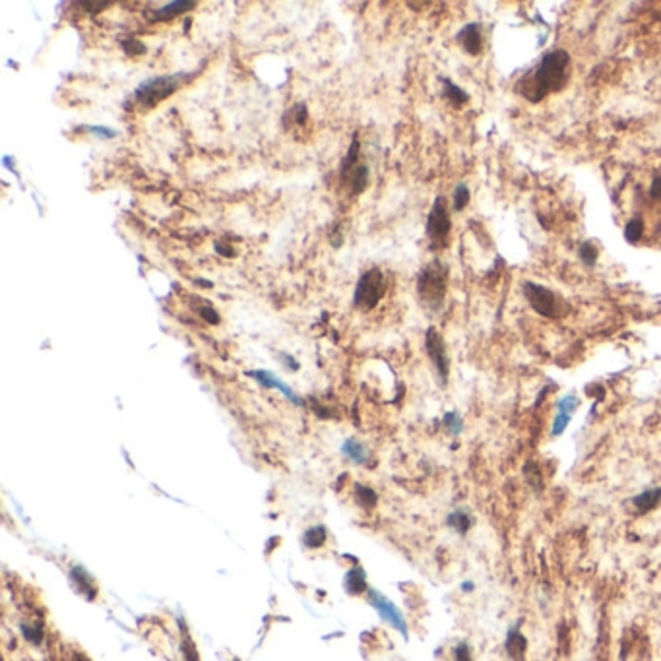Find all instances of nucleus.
<instances>
[{
    "instance_id": "f257e3e1",
    "label": "nucleus",
    "mask_w": 661,
    "mask_h": 661,
    "mask_svg": "<svg viewBox=\"0 0 661 661\" xmlns=\"http://www.w3.org/2000/svg\"><path fill=\"white\" fill-rule=\"evenodd\" d=\"M571 54L556 49L543 54L534 70H530L516 82V91L530 103H539L553 91H561L568 82Z\"/></svg>"
},
{
    "instance_id": "f03ea898",
    "label": "nucleus",
    "mask_w": 661,
    "mask_h": 661,
    "mask_svg": "<svg viewBox=\"0 0 661 661\" xmlns=\"http://www.w3.org/2000/svg\"><path fill=\"white\" fill-rule=\"evenodd\" d=\"M446 281H448V268L440 260L428 262L419 271L417 293L431 310H438L443 307L444 295H446Z\"/></svg>"
},
{
    "instance_id": "7ed1b4c3",
    "label": "nucleus",
    "mask_w": 661,
    "mask_h": 661,
    "mask_svg": "<svg viewBox=\"0 0 661 661\" xmlns=\"http://www.w3.org/2000/svg\"><path fill=\"white\" fill-rule=\"evenodd\" d=\"M196 74H185V72H179V74L173 76H158V78H151L148 82H144L138 86V90H136V103L142 107H153L161 103L163 99H167L169 95H173L175 91L182 88L185 83L190 82Z\"/></svg>"
},
{
    "instance_id": "20e7f679",
    "label": "nucleus",
    "mask_w": 661,
    "mask_h": 661,
    "mask_svg": "<svg viewBox=\"0 0 661 661\" xmlns=\"http://www.w3.org/2000/svg\"><path fill=\"white\" fill-rule=\"evenodd\" d=\"M522 287H524L522 289L524 297H526L530 307L534 308L537 315L545 316V318H561V316L566 315L568 308L564 307L563 300L558 299L551 289L532 283V281H526Z\"/></svg>"
},
{
    "instance_id": "39448f33",
    "label": "nucleus",
    "mask_w": 661,
    "mask_h": 661,
    "mask_svg": "<svg viewBox=\"0 0 661 661\" xmlns=\"http://www.w3.org/2000/svg\"><path fill=\"white\" fill-rule=\"evenodd\" d=\"M452 221L448 208H446V200L444 196H438L431 208L427 219V237L431 240V248L433 250H440L448 245V237H450Z\"/></svg>"
},
{
    "instance_id": "423d86ee",
    "label": "nucleus",
    "mask_w": 661,
    "mask_h": 661,
    "mask_svg": "<svg viewBox=\"0 0 661 661\" xmlns=\"http://www.w3.org/2000/svg\"><path fill=\"white\" fill-rule=\"evenodd\" d=\"M386 281L384 274L378 268H370L361 276L357 289H355V307L373 308L378 305V300L382 299Z\"/></svg>"
},
{
    "instance_id": "0eeeda50",
    "label": "nucleus",
    "mask_w": 661,
    "mask_h": 661,
    "mask_svg": "<svg viewBox=\"0 0 661 661\" xmlns=\"http://www.w3.org/2000/svg\"><path fill=\"white\" fill-rule=\"evenodd\" d=\"M425 347H427V353L435 365L436 373L440 376V382L446 384L448 375H450V361L446 355V347H444L443 336L436 332V328H428L427 336H425Z\"/></svg>"
},
{
    "instance_id": "6e6552de",
    "label": "nucleus",
    "mask_w": 661,
    "mask_h": 661,
    "mask_svg": "<svg viewBox=\"0 0 661 661\" xmlns=\"http://www.w3.org/2000/svg\"><path fill=\"white\" fill-rule=\"evenodd\" d=\"M460 41V45L464 47V51L467 54H479L483 51V37H481V30L477 23H467L464 30H460L456 35Z\"/></svg>"
},
{
    "instance_id": "1a4fd4ad",
    "label": "nucleus",
    "mask_w": 661,
    "mask_h": 661,
    "mask_svg": "<svg viewBox=\"0 0 661 661\" xmlns=\"http://www.w3.org/2000/svg\"><path fill=\"white\" fill-rule=\"evenodd\" d=\"M196 2H169L165 6L156 8V10H146V16L151 22H163V20H171L175 16L187 12L190 8H194Z\"/></svg>"
},
{
    "instance_id": "9d476101",
    "label": "nucleus",
    "mask_w": 661,
    "mask_h": 661,
    "mask_svg": "<svg viewBox=\"0 0 661 661\" xmlns=\"http://www.w3.org/2000/svg\"><path fill=\"white\" fill-rule=\"evenodd\" d=\"M370 601L375 603V607L380 611V615H382L386 621H390V623L394 624L396 628H399V631L406 632V623H404V619H402V615L398 613V609L394 607L390 601L384 599L382 595H378L376 592H373V595H370Z\"/></svg>"
},
{
    "instance_id": "9b49d317",
    "label": "nucleus",
    "mask_w": 661,
    "mask_h": 661,
    "mask_svg": "<svg viewBox=\"0 0 661 661\" xmlns=\"http://www.w3.org/2000/svg\"><path fill=\"white\" fill-rule=\"evenodd\" d=\"M526 648H527L526 636H524L518 628H510L508 634H506V642H504V650H506V654L510 655V660L524 661Z\"/></svg>"
},
{
    "instance_id": "f8f14e48",
    "label": "nucleus",
    "mask_w": 661,
    "mask_h": 661,
    "mask_svg": "<svg viewBox=\"0 0 661 661\" xmlns=\"http://www.w3.org/2000/svg\"><path fill=\"white\" fill-rule=\"evenodd\" d=\"M661 503V489H650V491H644V493H640L632 498V504H634V508L638 514H648V512H652L654 508H657V504Z\"/></svg>"
},
{
    "instance_id": "ddd939ff",
    "label": "nucleus",
    "mask_w": 661,
    "mask_h": 661,
    "mask_svg": "<svg viewBox=\"0 0 661 661\" xmlns=\"http://www.w3.org/2000/svg\"><path fill=\"white\" fill-rule=\"evenodd\" d=\"M367 180H368V169L367 165H357L355 167V171L349 177H347L344 182L349 185V190H351V194H361L365 187H367Z\"/></svg>"
},
{
    "instance_id": "4468645a",
    "label": "nucleus",
    "mask_w": 661,
    "mask_h": 661,
    "mask_svg": "<svg viewBox=\"0 0 661 661\" xmlns=\"http://www.w3.org/2000/svg\"><path fill=\"white\" fill-rule=\"evenodd\" d=\"M443 83H444V98L448 99L452 105L462 107V105H466L467 101H469V95H467L466 91L462 90V88H458L456 83H452L450 80H446V78L443 80Z\"/></svg>"
},
{
    "instance_id": "2eb2a0df",
    "label": "nucleus",
    "mask_w": 661,
    "mask_h": 661,
    "mask_svg": "<svg viewBox=\"0 0 661 661\" xmlns=\"http://www.w3.org/2000/svg\"><path fill=\"white\" fill-rule=\"evenodd\" d=\"M252 376H256V378H258V380H260V382H262L264 386H271V388H279V390L283 392V394H286L287 398L291 399V402H297V404H299V399H297V396H295L293 392L289 390V388H287L286 384H281V380H278L276 376H271L270 373H252Z\"/></svg>"
},
{
    "instance_id": "dca6fc26",
    "label": "nucleus",
    "mask_w": 661,
    "mask_h": 661,
    "mask_svg": "<svg viewBox=\"0 0 661 661\" xmlns=\"http://www.w3.org/2000/svg\"><path fill=\"white\" fill-rule=\"evenodd\" d=\"M642 235H644V221L640 218L631 219L626 227H624V239L628 240L631 245H636L642 239Z\"/></svg>"
},
{
    "instance_id": "f3484780",
    "label": "nucleus",
    "mask_w": 661,
    "mask_h": 661,
    "mask_svg": "<svg viewBox=\"0 0 661 661\" xmlns=\"http://www.w3.org/2000/svg\"><path fill=\"white\" fill-rule=\"evenodd\" d=\"M192 303H196V305H192V308H194L198 315L202 316L204 320H208L210 324L219 322V315L210 307V303H206V300H200V299H192Z\"/></svg>"
},
{
    "instance_id": "a211bd4d",
    "label": "nucleus",
    "mask_w": 661,
    "mask_h": 661,
    "mask_svg": "<svg viewBox=\"0 0 661 661\" xmlns=\"http://www.w3.org/2000/svg\"><path fill=\"white\" fill-rule=\"evenodd\" d=\"M524 475H526L527 483L532 485L534 489L541 491L543 489V477H541V469L539 466L535 464V462H527L526 466H524Z\"/></svg>"
},
{
    "instance_id": "6ab92c4d",
    "label": "nucleus",
    "mask_w": 661,
    "mask_h": 661,
    "mask_svg": "<svg viewBox=\"0 0 661 661\" xmlns=\"http://www.w3.org/2000/svg\"><path fill=\"white\" fill-rule=\"evenodd\" d=\"M448 524H450L456 532H460V534H466L467 530L472 527V518L467 516L466 512H454V514H450V518H448Z\"/></svg>"
},
{
    "instance_id": "aec40b11",
    "label": "nucleus",
    "mask_w": 661,
    "mask_h": 661,
    "mask_svg": "<svg viewBox=\"0 0 661 661\" xmlns=\"http://www.w3.org/2000/svg\"><path fill=\"white\" fill-rule=\"evenodd\" d=\"M580 258H582V262L586 264V266H595L597 262V248H595L594 242H582V247H580Z\"/></svg>"
},
{
    "instance_id": "412c9836",
    "label": "nucleus",
    "mask_w": 661,
    "mask_h": 661,
    "mask_svg": "<svg viewBox=\"0 0 661 661\" xmlns=\"http://www.w3.org/2000/svg\"><path fill=\"white\" fill-rule=\"evenodd\" d=\"M469 196H472L469 194V188H467L464 182L458 185L456 190H454V210L456 211L464 210L467 204H469Z\"/></svg>"
},
{
    "instance_id": "4be33fe9",
    "label": "nucleus",
    "mask_w": 661,
    "mask_h": 661,
    "mask_svg": "<svg viewBox=\"0 0 661 661\" xmlns=\"http://www.w3.org/2000/svg\"><path fill=\"white\" fill-rule=\"evenodd\" d=\"M344 452L355 462H363L365 460V450H363V446L357 440H347L346 446H344Z\"/></svg>"
},
{
    "instance_id": "5701e85b",
    "label": "nucleus",
    "mask_w": 661,
    "mask_h": 661,
    "mask_svg": "<svg viewBox=\"0 0 661 661\" xmlns=\"http://www.w3.org/2000/svg\"><path fill=\"white\" fill-rule=\"evenodd\" d=\"M122 49H124V53H127L128 57H136V54L146 53V47H144L140 41H136V39H124V41H122Z\"/></svg>"
},
{
    "instance_id": "b1692460",
    "label": "nucleus",
    "mask_w": 661,
    "mask_h": 661,
    "mask_svg": "<svg viewBox=\"0 0 661 661\" xmlns=\"http://www.w3.org/2000/svg\"><path fill=\"white\" fill-rule=\"evenodd\" d=\"M576 407H578V398L576 396H566V398L558 402V414L572 415L576 411Z\"/></svg>"
},
{
    "instance_id": "393cba45",
    "label": "nucleus",
    "mask_w": 661,
    "mask_h": 661,
    "mask_svg": "<svg viewBox=\"0 0 661 661\" xmlns=\"http://www.w3.org/2000/svg\"><path fill=\"white\" fill-rule=\"evenodd\" d=\"M444 425L450 428L452 435H458L460 431H462V417H460L458 414H454V411H452V414H446Z\"/></svg>"
},
{
    "instance_id": "a878e982",
    "label": "nucleus",
    "mask_w": 661,
    "mask_h": 661,
    "mask_svg": "<svg viewBox=\"0 0 661 661\" xmlns=\"http://www.w3.org/2000/svg\"><path fill=\"white\" fill-rule=\"evenodd\" d=\"M568 423H571V415H564V414L556 415L555 423H553V435L555 436L563 435L564 428L568 427Z\"/></svg>"
},
{
    "instance_id": "bb28decb",
    "label": "nucleus",
    "mask_w": 661,
    "mask_h": 661,
    "mask_svg": "<svg viewBox=\"0 0 661 661\" xmlns=\"http://www.w3.org/2000/svg\"><path fill=\"white\" fill-rule=\"evenodd\" d=\"M287 115H293V122H297V124H303V122H305V120H307V107L303 105V103H299V105H295V107H291V111H289V113ZM289 119H286V122Z\"/></svg>"
},
{
    "instance_id": "cd10ccee",
    "label": "nucleus",
    "mask_w": 661,
    "mask_h": 661,
    "mask_svg": "<svg viewBox=\"0 0 661 661\" xmlns=\"http://www.w3.org/2000/svg\"><path fill=\"white\" fill-rule=\"evenodd\" d=\"M316 532H318V530H308L307 543L310 545V547H320V545H322V541L326 539V532H324V530H320V534L318 535H316Z\"/></svg>"
},
{
    "instance_id": "c85d7f7f",
    "label": "nucleus",
    "mask_w": 661,
    "mask_h": 661,
    "mask_svg": "<svg viewBox=\"0 0 661 661\" xmlns=\"http://www.w3.org/2000/svg\"><path fill=\"white\" fill-rule=\"evenodd\" d=\"M454 657L456 661H472V650L467 644H458L454 650Z\"/></svg>"
},
{
    "instance_id": "c756f323",
    "label": "nucleus",
    "mask_w": 661,
    "mask_h": 661,
    "mask_svg": "<svg viewBox=\"0 0 661 661\" xmlns=\"http://www.w3.org/2000/svg\"><path fill=\"white\" fill-rule=\"evenodd\" d=\"M90 130H91V132H93V134H95V136H99V138H115V136H117V132H115V130H111V128L91 127Z\"/></svg>"
},
{
    "instance_id": "7c9ffc66",
    "label": "nucleus",
    "mask_w": 661,
    "mask_h": 661,
    "mask_svg": "<svg viewBox=\"0 0 661 661\" xmlns=\"http://www.w3.org/2000/svg\"><path fill=\"white\" fill-rule=\"evenodd\" d=\"M650 196H652L654 200H661V175L654 180V182H652V188H650Z\"/></svg>"
},
{
    "instance_id": "2f4dec72",
    "label": "nucleus",
    "mask_w": 661,
    "mask_h": 661,
    "mask_svg": "<svg viewBox=\"0 0 661 661\" xmlns=\"http://www.w3.org/2000/svg\"><path fill=\"white\" fill-rule=\"evenodd\" d=\"M216 250H218V252H219V255H221V256H226V258H229V256H233V248L223 247V242H216Z\"/></svg>"
},
{
    "instance_id": "473e14b6",
    "label": "nucleus",
    "mask_w": 661,
    "mask_h": 661,
    "mask_svg": "<svg viewBox=\"0 0 661 661\" xmlns=\"http://www.w3.org/2000/svg\"><path fill=\"white\" fill-rule=\"evenodd\" d=\"M472 590H474V584H472V582H466V584H464V592H472Z\"/></svg>"
}]
</instances>
